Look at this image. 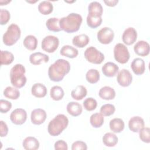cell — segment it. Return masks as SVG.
I'll use <instances>...</instances> for the list:
<instances>
[{"mask_svg": "<svg viewBox=\"0 0 150 150\" xmlns=\"http://www.w3.org/2000/svg\"><path fill=\"white\" fill-rule=\"evenodd\" d=\"M101 16L88 14L87 17V25L93 29H95L101 25L102 23Z\"/></svg>", "mask_w": 150, "mask_h": 150, "instance_id": "4dcf8cb0", "label": "cell"}, {"mask_svg": "<svg viewBox=\"0 0 150 150\" xmlns=\"http://www.w3.org/2000/svg\"><path fill=\"white\" fill-rule=\"evenodd\" d=\"M115 108L114 105L111 104H106L102 105L100 108V113L103 116H110L114 113Z\"/></svg>", "mask_w": 150, "mask_h": 150, "instance_id": "74e56055", "label": "cell"}, {"mask_svg": "<svg viewBox=\"0 0 150 150\" xmlns=\"http://www.w3.org/2000/svg\"><path fill=\"white\" fill-rule=\"evenodd\" d=\"M137 39V30L132 27L127 28L122 33V39L127 45H131L136 41Z\"/></svg>", "mask_w": 150, "mask_h": 150, "instance_id": "7c38bea8", "label": "cell"}, {"mask_svg": "<svg viewBox=\"0 0 150 150\" xmlns=\"http://www.w3.org/2000/svg\"><path fill=\"white\" fill-rule=\"evenodd\" d=\"M4 96L11 100H16L20 96V92L18 89L14 87L8 86L4 91Z\"/></svg>", "mask_w": 150, "mask_h": 150, "instance_id": "e575fe53", "label": "cell"}, {"mask_svg": "<svg viewBox=\"0 0 150 150\" xmlns=\"http://www.w3.org/2000/svg\"><path fill=\"white\" fill-rule=\"evenodd\" d=\"M86 60L93 64H101L104 60V55L94 46L87 47L84 53Z\"/></svg>", "mask_w": 150, "mask_h": 150, "instance_id": "52a82bcc", "label": "cell"}, {"mask_svg": "<svg viewBox=\"0 0 150 150\" xmlns=\"http://www.w3.org/2000/svg\"><path fill=\"white\" fill-rule=\"evenodd\" d=\"M12 108V103L7 100L1 99L0 100V111L2 113H6Z\"/></svg>", "mask_w": 150, "mask_h": 150, "instance_id": "b9f144b4", "label": "cell"}, {"mask_svg": "<svg viewBox=\"0 0 150 150\" xmlns=\"http://www.w3.org/2000/svg\"><path fill=\"white\" fill-rule=\"evenodd\" d=\"M87 94L86 88L81 85H79L71 92L72 98L76 100H81L84 98Z\"/></svg>", "mask_w": 150, "mask_h": 150, "instance_id": "484cf974", "label": "cell"}, {"mask_svg": "<svg viewBox=\"0 0 150 150\" xmlns=\"http://www.w3.org/2000/svg\"><path fill=\"white\" fill-rule=\"evenodd\" d=\"M49 60V56L41 52L33 53L29 56V61L33 65H39L42 63H47Z\"/></svg>", "mask_w": 150, "mask_h": 150, "instance_id": "ac0fdd59", "label": "cell"}, {"mask_svg": "<svg viewBox=\"0 0 150 150\" xmlns=\"http://www.w3.org/2000/svg\"><path fill=\"white\" fill-rule=\"evenodd\" d=\"M98 95L100 98L105 100H110L115 97V91L110 86H104L100 88Z\"/></svg>", "mask_w": 150, "mask_h": 150, "instance_id": "ffe728a7", "label": "cell"}, {"mask_svg": "<svg viewBox=\"0 0 150 150\" xmlns=\"http://www.w3.org/2000/svg\"><path fill=\"white\" fill-rule=\"evenodd\" d=\"M26 70L21 64H16L12 67L10 71V79L11 84L16 88L23 87L27 81L25 76Z\"/></svg>", "mask_w": 150, "mask_h": 150, "instance_id": "277c9868", "label": "cell"}, {"mask_svg": "<svg viewBox=\"0 0 150 150\" xmlns=\"http://www.w3.org/2000/svg\"><path fill=\"white\" fill-rule=\"evenodd\" d=\"M60 19L57 18H50L46 22V26L48 30L52 32H59L61 30L59 24Z\"/></svg>", "mask_w": 150, "mask_h": 150, "instance_id": "1f68e13d", "label": "cell"}, {"mask_svg": "<svg viewBox=\"0 0 150 150\" xmlns=\"http://www.w3.org/2000/svg\"><path fill=\"white\" fill-rule=\"evenodd\" d=\"M23 147L26 150H36L39 148L38 140L33 137H28L23 141Z\"/></svg>", "mask_w": 150, "mask_h": 150, "instance_id": "44dd1931", "label": "cell"}, {"mask_svg": "<svg viewBox=\"0 0 150 150\" xmlns=\"http://www.w3.org/2000/svg\"><path fill=\"white\" fill-rule=\"evenodd\" d=\"M83 18L80 14L76 13H71L67 16L60 19L59 24L61 30L67 33H73L79 30Z\"/></svg>", "mask_w": 150, "mask_h": 150, "instance_id": "7a4b0ae2", "label": "cell"}, {"mask_svg": "<svg viewBox=\"0 0 150 150\" xmlns=\"http://www.w3.org/2000/svg\"><path fill=\"white\" fill-rule=\"evenodd\" d=\"M54 149L56 150H67L68 146L67 143L63 140H58L54 143Z\"/></svg>", "mask_w": 150, "mask_h": 150, "instance_id": "ee69618b", "label": "cell"}, {"mask_svg": "<svg viewBox=\"0 0 150 150\" xmlns=\"http://www.w3.org/2000/svg\"><path fill=\"white\" fill-rule=\"evenodd\" d=\"M134 50L137 55L140 56H146L149 53V45L146 41L139 40L134 45Z\"/></svg>", "mask_w": 150, "mask_h": 150, "instance_id": "5bb4252c", "label": "cell"}, {"mask_svg": "<svg viewBox=\"0 0 150 150\" xmlns=\"http://www.w3.org/2000/svg\"><path fill=\"white\" fill-rule=\"evenodd\" d=\"M89 41H90L89 37L87 35L80 34V35L75 36L73 38L72 43L73 44L74 46L77 47L83 48L88 45V43H89Z\"/></svg>", "mask_w": 150, "mask_h": 150, "instance_id": "603a6c76", "label": "cell"}, {"mask_svg": "<svg viewBox=\"0 0 150 150\" xmlns=\"http://www.w3.org/2000/svg\"><path fill=\"white\" fill-rule=\"evenodd\" d=\"M145 123L143 118L139 116H135L130 118L128 122L129 129L134 132H137L144 127Z\"/></svg>", "mask_w": 150, "mask_h": 150, "instance_id": "2e32d148", "label": "cell"}, {"mask_svg": "<svg viewBox=\"0 0 150 150\" xmlns=\"http://www.w3.org/2000/svg\"><path fill=\"white\" fill-rule=\"evenodd\" d=\"M0 135L1 137L6 136L8 133V128L6 124L3 121H0Z\"/></svg>", "mask_w": 150, "mask_h": 150, "instance_id": "f6af8a7d", "label": "cell"}, {"mask_svg": "<svg viewBox=\"0 0 150 150\" xmlns=\"http://www.w3.org/2000/svg\"><path fill=\"white\" fill-rule=\"evenodd\" d=\"M27 119L26 111L23 108H16L11 112L10 120L15 125H22Z\"/></svg>", "mask_w": 150, "mask_h": 150, "instance_id": "30bf717a", "label": "cell"}, {"mask_svg": "<svg viewBox=\"0 0 150 150\" xmlns=\"http://www.w3.org/2000/svg\"><path fill=\"white\" fill-rule=\"evenodd\" d=\"M82 110L83 108L81 105L77 102L71 101L67 105V112L73 117H77L80 115L82 112Z\"/></svg>", "mask_w": 150, "mask_h": 150, "instance_id": "7402d4cb", "label": "cell"}, {"mask_svg": "<svg viewBox=\"0 0 150 150\" xmlns=\"http://www.w3.org/2000/svg\"><path fill=\"white\" fill-rule=\"evenodd\" d=\"M104 117L101 113L93 114L90 118L91 125L94 128H99L102 126L104 123Z\"/></svg>", "mask_w": 150, "mask_h": 150, "instance_id": "836d02e7", "label": "cell"}, {"mask_svg": "<svg viewBox=\"0 0 150 150\" xmlns=\"http://www.w3.org/2000/svg\"><path fill=\"white\" fill-rule=\"evenodd\" d=\"M140 139L145 143L150 142V129L148 127H143L139 131Z\"/></svg>", "mask_w": 150, "mask_h": 150, "instance_id": "ab89813d", "label": "cell"}, {"mask_svg": "<svg viewBox=\"0 0 150 150\" xmlns=\"http://www.w3.org/2000/svg\"><path fill=\"white\" fill-rule=\"evenodd\" d=\"M102 72L104 76L108 77L115 76L119 70L118 66L112 62H107L102 67Z\"/></svg>", "mask_w": 150, "mask_h": 150, "instance_id": "9a60e30c", "label": "cell"}, {"mask_svg": "<svg viewBox=\"0 0 150 150\" xmlns=\"http://www.w3.org/2000/svg\"><path fill=\"white\" fill-rule=\"evenodd\" d=\"M0 23L1 25H4L6 24L10 19V13L9 12L5 9H0Z\"/></svg>", "mask_w": 150, "mask_h": 150, "instance_id": "60d3db41", "label": "cell"}, {"mask_svg": "<svg viewBox=\"0 0 150 150\" xmlns=\"http://www.w3.org/2000/svg\"><path fill=\"white\" fill-rule=\"evenodd\" d=\"M114 56L117 62L121 64L126 63L130 57L128 48L122 43L115 45L114 48Z\"/></svg>", "mask_w": 150, "mask_h": 150, "instance_id": "8992f818", "label": "cell"}, {"mask_svg": "<svg viewBox=\"0 0 150 150\" xmlns=\"http://www.w3.org/2000/svg\"><path fill=\"white\" fill-rule=\"evenodd\" d=\"M50 95L51 98L54 101H59L62 100L64 95L63 88L58 86H54L50 89Z\"/></svg>", "mask_w": 150, "mask_h": 150, "instance_id": "d6a6232c", "label": "cell"}, {"mask_svg": "<svg viewBox=\"0 0 150 150\" xmlns=\"http://www.w3.org/2000/svg\"><path fill=\"white\" fill-rule=\"evenodd\" d=\"M59 45V39L52 35H49L43 38L42 41V49L48 53L54 52L58 47Z\"/></svg>", "mask_w": 150, "mask_h": 150, "instance_id": "ba28073f", "label": "cell"}, {"mask_svg": "<svg viewBox=\"0 0 150 150\" xmlns=\"http://www.w3.org/2000/svg\"><path fill=\"white\" fill-rule=\"evenodd\" d=\"M104 3L109 6H114L118 4V0H112V1H104Z\"/></svg>", "mask_w": 150, "mask_h": 150, "instance_id": "bcb514c9", "label": "cell"}, {"mask_svg": "<svg viewBox=\"0 0 150 150\" xmlns=\"http://www.w3.org/2000/svg\"><path fill=\"white\" fill-rule=\"evenodd\" d=\"M87 146L86 144L81 141H77L73 143L71 145L72 150H86Z\"/></svg>", "mask_w": 150, "mask_h": 150, "instance_id": "7bdbcfd3", "label": "cell"}, {"mask_svg": "<svg viewBox=\"0 0 150 150\" xmlns=\"http://www.w3.org/2000/svg\"><path fill=\"white\" fill-rule=\"evenodd\" d=\"M131 68L136 75L142 74L145 70L144 60L139 57L134 59L131 64Z\"/></svg>", "mask_w": 150, "mask_h": 150, "instance_id": "e0dca14e", "label": "cell"}, {"mask_svg": "<svg viewBox=\"0 0 150 150\" xmlns=\"http://www.w3.org/2000/svg\"><path fill=\"white\" fill-rule=\"evenodd\" d=\"M97 101L92 97H88L83 101V106L84 108L89 111L95 110L97 107Z\"/></svg>", "mask_w": 150, "mask_h": 150, "instance_id": "f35d334b", "label": "cell"}, {"mask_svg": "<svg viewBox=\"0 0 150 150\" xmlns=\"http://www.w3.org/2000/svg\"><path fill=\"white\" fill-rule=\"evenodd\" d=\"M60 53L63 56L73 59L77 56L79 51L76 48L70 45H64L60 49Z\"/></svg>", "mask_w": 150, "mask_h": 150, "instance_id": "cb8c5ba5", "label": "cell"}, {"mask_svg": "<svg viewBox=\"0 0 150 150\" xmlns=\"http://www.w3.org/2000/svg\"><path fill=\"white\" fill-rule=\"evenodd\" d=\"M88 14L101 16L103 9L101 4L97 1H93L90 2L88 6Z\"/></svg>", "mask_w": 150, "mask_h": 150, "instance_id": "4316f807", "label": "cell"}, {"mask_svg": "<svg viewBox=\"0 0 150 150\" xmlns=\"http://www.w3.org/2000/svg\"><path fill=\"white\" fill-rule=\"evenodd\" d=\"M70 70L69 62L64 59H59L51 64L48 69V76L50 80L59 82L63 80L66 74Z\"/></svg>", "mask_w": 150, "mask_h": 150, "instance_id": "6da1fadb", "label": "cell"}, {"mask_svg": "<svg viewBox=\"0 0 150 150\" xmlns=\"http://www.w3.org/2000/svg\"><path fill=\"white\" fill-rule=\"evenodd\" d=\"M69 124L67 117L62 114L57 115L52 120L47 126V131L52 136H57L65 129Z\"/></svg>", "mask_w": 150, "mask_h": 150, "instance_id": "3957f363", "label": "cell"}, {"mask_svg": "<svg viewBox=\"0 0 150 150\" xmlns=\"http://www.w3.org/2000/svg\"><path fill=\"white\" fill-rule=\"evenodd\" d=\"M86 79L91 84L96 83L100 79V73L96 69H90L86 73Z\"/></svg>", "mask_w": 150, "mask_h": 150, "instance_id": "d590c367", "label": "cell"}, {"mask_svg": "<svg viewBox=\"0 0 150 150\" xmlns=\"http://www.w3.org/2000/svg\"><path fill=\"white\" fill-rule=\"evenodd\" d=\"M21 35V31L19 27L16 24L12 23L3 35V42L6 46H12L19 39Z\"/></svg>", "mask_w": 150, "mask_h": 150, "instance_id": "5b68a950", "label": "cell"}, {"mask_svg": "<svg viewBox=\"0 0 150 150\" xmlns=\"http://www.w3.org/2000/svg\"><path fill=\"white\" fill-rule=\"evenodd\" d=\"M117 136L112 132L105 133L103 137V142L104 144L108 147H112L116 145L118 142Z\"/></svg>", "mask_w": 150, "mask_h": 150, "instance_id": "83f0119b", "label": "cell"}, {"mask_svg": "<svg viewBox=\"0 0 150 150\" xmlns=\"http://www.w3.org/2000/svg\"><path fill=\"white\" fill-rule=\"evenodd\" d=\"M125 127L124 121L119 118H115L110 121V129L115 133H120L123 131Z\"/></svg>", "mask_w": 150, "mask_h": 150, "instance_id": "d4e9b609", "label": "cell"}, {"mask_svg": "<svg viewBox=\"0 0 150 150\" xmlns=\"http://www.w3.org/2000/svg\"><path fill=\"white\" fill-rule=\"evenodd\" d=\"M97 39L100 43L104 45L110 43L114 37V33L112 29L108 27H104L97 32Z\"/></svg>", "mask_w": 150, "mask_h": 150, "instance_id": "9c48e42d", "label": "cell"}, {"mask_svg": "<svg viewBox=\"0 0 150 150\" xmlns=\"http://www.w3.org/2000/svg\"><path fill=\"white\" fill-rule=\"evenodd\" d=\"M117 80L121 86L128 87L132 83V76L129 70L124 69L118 73Z\"/></svg>", "mask_w": 150, "mask_h": 150, "instance_id": "8fae6325", "label": "cell"}, {"mask_svg": "<svg viewBox=\"0 0 150 150\" xmlns=\"http://www.w3.org/2000/svg\"><path fill=\"white\" fill-rule=\"evenodd\" d=\"M46 118V111L41 108L33 110L31 112L30 119L33 124L40 125L45 122Z\"/></svg>", "mask_w": 150, "mask_h": 150, "instance_id": "4fadbf2b", "label": "cell"}, {"mask_svg": "<svg viewBox=\"0 0 150 150\" xmlns=\"http://www.w3.org/2000/svg\"><path fill=\"white\" fill-rule=\"evenodd\" d=\"M53 9V4L49 1H43L38 5V11L43 15H49L52 12Z\"/></svg>", "mask_w": 150, "mask_h": 150, "instance_id": "f546056e", "label": "cell"}, {"mask_svg": "<svg viewBox=\"0 0 150 150\" xmlns=\"http://www.w3.org/2000/svg\"><path fill=\"white\" fill-rule=\"evenodd\" d=\"M24 46L29 50H34L38 46V39L33 35L26 36L23 42Z\"/></svg>", "mask_w": 150, "mask_h": 150, "instance_id": "f1b7e54d", "label": "cell"}, {"mask_svg": "<svg viewBox=\"0 0 150 150\" xmlns=\"http://www.w3.org/2000/svg\"><path fill=\"white\" fill-rule=\"evenodd\" d=\"M14 60L13 54L7 50L1 51V65H8L11 64Z\"/></svg>", "mask_w": 150, "mask_h": 150, "instance_id": "8d00e7d4", "label": "cell"}, {"mask_svg": "<svg viewBox=\"0 0 150 150\" xmlns=\"http://www.w3.org/2000/svg\"><path fill=\"white\" fill-rule=\"evenodd\" d=\"M47 91L46 86L39 83L34 84L31 88L32 94L38 98L44 97L46 95Z\"/></svg>", "mask_w": 150, "mask_h": 150, "instance_id": "d6986e66", "label": "cell"}]
</instances>
